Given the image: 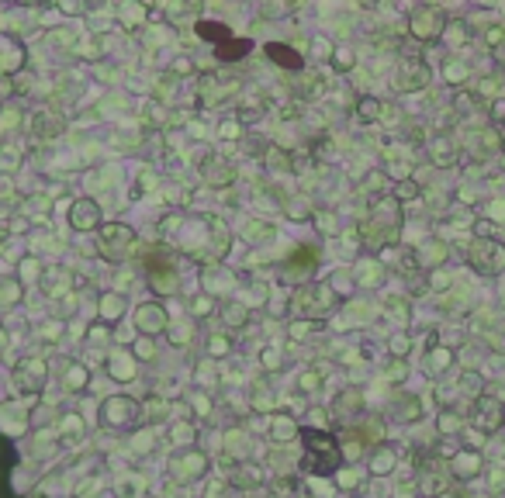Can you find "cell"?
Instances as JSON below:
<instances>
[{"label":"cell","mask_w":505,"mask_h":498,"mask_svg":"<svg viewBox=\"0 0 505 498\" xmlns=\"http://www.w3.org/2000/svg\"><path fill=\"white\" fill-rule=\"evenodd\" d=\"M294 308L305 315V322H315V318H325V315L336 308V288L329 284V281H312V284H305L301 291H294Z\"/></svg>","instance_id":"6da1fadb"},{"label":"cell","mask_w":505,"mask_h":498,"mask_svg":"<svg viewBox=\"0 0 505 498\" xmlns=\"http://www.w3.org/2000/svg\"><path fill=\"white\" fill-rule=\"evenodd\" d=\"M205 471H208V453L197 450V446H187V450L170 457V477L177 485H194V481L205 477Z\"/></svg>","instance_id":"7a4b0ae2"},{"label":"cell","mask_w":505,"mask_h":498,"mask_svg":"<svg viewBox=\"0 0 505 498\" xmlns=\"http://www.w3.org/2000/svg\"><path fill=\"white\" fill-rule=\"evenodd\" d=\"M139 416H142V405L125 398V394H111L101 405V426L104 429H129L139 422Z\"/></svg>","instance_id":"3957f363"},{"label":"cell","mask_w":505,"mask_h":498,"mask_svg":"<svg viewBox=\"0 0 505 498\" xmlns=\"http://www.w3.org/2000/svg\"><path fill=\"white\" fill-rule=\"evenodd\" d=\"M97 246H101V256L107 260H125L129 253H132L135 246V232L132 225H121V222H107V229H101V239H97Z\"/></svg>","instance_id":"277c9868"},{"label":"cell","mask_w":505,"mask_h":498,"mask_svg":"<svg viewBox=\"0 0 505 498\" xmlns=\"http://www.w3.org/2000/svg\"><path fill=\"white\" fill-rule=\"evenodd\" d=\"M315 443H308V453H305V464H308V471L315 474H329L340 467V450L332 446L329 436H322V433H312V429H305Z\"/></svg>","instance_id":"5b68a950"},{"label":"cell","mask_w":505,"mask_h":498,"mask_svg":"<svg viewBox=\"0 0 505 498\" xmlns=\"http://www.w3.org/2000/svg\"><path fill=\"white\" fill-rule=\"evenodd\" d=\"M236 90H239V80L236 77H215V73H205L201 83H197V101H201V107H212L215 101H218V104L229 101Z\"/></svg>","instance_id":"8992f818"},{"label":"cell","mask_w":505,"mask_h":498,"mask_svg":"<svg viewBox=\"0 0 505 498\" xmlns=\"http://www.w3.org/2000/svg\"><path fill=\"white\" fill-rule=\"evenodd\" d=\"M45 377H49V364L42 360V357H28V360H21L18 364V370H14V384H18V391L21 394H38L42 388H45Z\"/></svg>","instance_id":"52a82bcc"},{"label":"cell","mask_w":505,"mask_h":498,"mask_svg":"<svg viewBox=\"0 0 505 498\" xmlns=\"http://www.w3.org/2000/svg\"><path fill=\"white\" fill-rule=\"evenodd\" d=\"M197 173L205 177V184L208 187H229L232 180H236V170H232V163L222 156H215V153H208V156H201V166H197Z\"/></svg>","instance_id":"ba28073f"},{"label":"cell","mask_w":505,"mask_h":498,"mask_svg":"<svg viewBox=\"0 0 505 498\" xmlns=\"http://www.w3.org/2000/svg\"><path fill=\"white\" fill-rule=\"evenodd\" d=\"M166 322H170V318H166V308L156 305V301H146V305L135 308V329H139L142 336H149V340L166 329Z\"/></svg>","instance_id":"9c48e42d"},{"label":"cell","mask_w":505,"mask_h":498,"mask_svg":"<svg viewBox=\"0 0 505 498\" xmlns=\"http://www.w3.org/2000/svg\"><path fill=\"white\" fill-rule=\"evenodd\" d=\"M471 263H474V270H481V274H499L505 266V249L499 242H474Z\"/></svg>","instance_id":"30bf717a"},{"label":"cell","mask_w":505,"mask_h":498,"mask_svg":"<svg viewBox=\"0 0 505 498\" xmlns=\"http://www.w3.org/2000/svg\"><path fill=\"white\" fill-rule=\"evenodd\" d=\"M70 225H73L77 232H94V229L101 225V205H97L94 197L73 201V208H70Z\"/></svg>","instance_id":"8fae6325"},{"label":"cell","mask_w":505,"mask_h":498,"mask_svg":"<svg viewBox=\"0 0 505 498\" xmlns=\"http://www.w3.org/2000/svg\"><path fill=\"white\" fill-rule=\"evenodd\" d=\"M443 31V14L436 7H419L412 14V35L416 38H436Z\"/></svg>","instance_id":"7c38bea8"},{"label":"cell","mask_w":505,"mask_h":498,"mask_svg":"<svg viewBox=\"0 0 505 498\" xmlns=\"http://www.w3.org/2000/svg\"><path fill=\"white\" fill-rule=\"evenodd\" d=\"M423 83H429V70H425V63H412V59H405L398 66V73H395V87L398 90H419Z\"/></svg>","instance_id":"4fadbf2b"},{"label":"cell","mask_w":505,"mask_h":498,"mask_svg":"<svg viewBox=\"0 0 505 498\" xmlns=\"http://www.w3.org/2000/svg\"><path fill=\"white\" fill-rule=\"evenodd\" d=\"M201 288H205V294H208V298H215L218 291H222V294H229V291L236 288V277H232L229 270H222V266H205Z\"/></svg>","instance_id":"5bb4252c"},{"label":"cell","mask_w":505,"mask_h":498,"mask_svg":"<svg viewBox=\"0 0 505 498\" xmlns=\"http://www.w3.org/2000/svg\"><path fill=\"white\" fill-rule=\"evenodd\" d=\"M474 419L484 433H495L502 426V401L495 398H478V408H474Z\"/></svg>","instance_id":"9a60e30c"},{"label":"cell","mask_w":505,"mask_h":498,"mask_svg":"<svg viewBox=\"0 0 505 498\" xmlns=\"http://www.w3.org/2000/svg\"><path fill=\"white\" fill-rule=\"evenodd\" d=\"M87 384H90V374H87V367L83 364H66V370H63V391L77 394V391H87Z\"/></svg>","instance_id":"2e32d148"},{"label":"cell","mask_w":505,"mask_h":498,"mask_svg":"<svg viewBox=\"0 0 505 498\" xmlns=\"http://www.w3.org/2000/svg\"><path fill=\"white\" fill-rule=\"evenodd\" d=\"M42 284H45V294H49V298H59V294H66V291L73 288V277L55 266V270H45V274H42Z\"/></svg>","instance_id":"e0dca14e"},{"label":"cell","mask_w":505,"mask_h":498,"mask_svg":"<svg viewBox=\"0 0 505 498\" xmlns=\"http://www.w3.org/2000/svg\"><path fill=\"white\" fill-rule=\"evenodd\" d=\"M125 312H129L125 294H118V291H107V294H101V318H104V322H118Z\"/></svg>","instance_id":"ac0fdd59"},{"label":"cell","mask_w":505,"mask_h":498,"mask_svg":"<svg viewBox=\"0 0 505 498\" xmlns=\"http://www.w3.org/2000/svg\"><path fill=\"white\" fill-rule=\"evenodd\" d=\"M298 433H301V426H298L291 416H273V426H270V436H273V443H291Z\"/></svg>","instance_id":"d6986e66"},{"label":"cell","mask_w":505,"mask_h":498,"mask_svg":"<svg viewBox=\"0 0 505 498\" xmlns=\"http://www.w3.org/2000/svg\"><path fill=\"white\" fill-rule=\"evenodd\" d=\"M229 481H232L236 488H260V485H264V474H260V467H253V464H239L236 471L229 474Z\"/></svg>","instance_id":"ffe728a7"},{"label":"cell","mask_w":505,"mask_h":498,"mask_svg":"<svg viewBox=\"0 0 505 498\" xmlns=\"http://www.w3.org/2000/svg\"><path fill=\"white\" fill-rule=\"evenodd\" d=\"M107 370H111V377L114 381H132L135 377V360L129 353H114L111 360H107Z\"/></svg>","instance_id":"44dd1931"},{"label":"cell","mask_w":505,"mask_h":498,"mask_svg":"<svg viewBox=\"0 0 505 498\" xmlns=\"http://www.w3.org/2000/svg\"><path fill=\"white\" fill-rule=\"evenodd\" d=\"M59 131H63V118H59V114H49V111L35 114V135H38V139H53Z\"/></svg>","instance_id":"7402d4cb"},{"label":"cell","mask_w":505,"mask_h":498,"mask_svg":"<svg viewBox=\"0 0 505 498\" xmlns=\"http://www.w3.org/2000/svg\"><path fill=\"white\" fill-rule=\"evenodd\" d=\"M242 236L253 239V242H260V239H273V236H277V229H273V222H264V218H249V222L242 225Z\"/></svg>","instance_id":"603a6c76"},{"label":"cell","mask_w":505,"mask_h":498,"mask_svg":"<svg viewBox=\"0 0 505 498\" xmlns=\"http://www.w3.org/2000/svg\"><path fill=\"white\" fill-rule=\"evenodd\" d=\"M149 284L163 294H177L180 291V281H177V274L170 270V266H163V270H153V277H149Z\"/></svg>","instance_id":"cb8c5ba5"},{"label":"cell","mask_w":505,"mask_h":498,"mask_svg":"<svg viewBox=\"0 0 505 498\" xmlns=\"http://www.w3.org/2000/svg\"><path fill=\"white\" fill-rule=\"evenodd\" d=\"M360 408H364V398H360L357 388H346V391L336 398V412H340V416H346V412H353V416H357Z\"/></svg>","instance_id":"d4e9b609"},{"label":"cell","mask_w":505,"mask_h":498,"mask_svg":"<svg viewBox=\"0 0 505 498\" xmlns=\"http://www.w3.org/2000/svg\"><path fill=\"white\" fill-rule=\"evenodd\" d=\"M21 301V281H4L0 277V308H14Z\"/></svg>","instance_id":"484cf974"},{"label":"cell","mask_w":505,"mask_h":498,"mask_svg":"<svg viewBox=\"0 0 505 498\" xmlns=\"http://www.w3.org/2000/svg\"><path fill=\"white\" fill-rule=\"evenodd\" d=\"M225 450L236 453V457H246V453H249V436H246L242 429H229V433H225Z\"/></svg>","instance_id":"4316f807"},{"label":"cell","mask_w":505,"mask_h":498,"mask_svg":"<svg viewBox=\"0 0 505 498\" xmlns=\"http://www.w3.org/2000/svg\"><path fill=\"white\" fill-rule=\"evenodd\" d=\"M208 353H212V360H215V357H218V360H225V357L232 353V340H229L225 332L212 336V340H208Z\"/></svg>","instance_id":"83f0119b"},{"label":"cell","mask_w":505,"mask_h":498,"mask_svg":"<svg viewBox=\"0 0 505 498\" xmlns=\"http://www.w3.org/2000/svg\"><path fill=\"white\" fill-rule=\"evenodd\" d=\"M166 412H170V405L160 401V398H153V401H146V405H142V416H146L149 422H163L166 419Z\"/></svg>","instance_id":"f1b7e54d"},{"label":"cell","mask_w":505,"mask_h":498,"mask_svg":"<svg viewBox=\"0 0 505 498\" xmlns=\"http://www.w3.org/2000/svg\"><path fill=\"white\" fill-rule=\"evenodd\" d=\"M391 467H395V453H391V450H377V453H374V460H371V471L374 474H388Z\"/></svg>","instance_id":"f546056e"},{"label":"cell","mask_w":505,"mask_h":498,"mask_svg":"<svg viewBox=\"0 0 505 498\" xmlns=\"http://www.w3.org/2000/svg\"><path fill=\"white\" fill-rule=\"evenodd\" d=\"M59 440H77V436H83V422L77 419V416H66L63 419V429L55 433Z\"/></svg>","instance_id":"4dcf8cb0"},{"label":"cell","mask_w":505,"mask_h":498,"mask_svg":"<svg viewBox=\"0 0 505 498\" xmlns=\"http://www.w3.org/2000/svg\"><path fill=\"white\" fill-rule=\"evenodd\" d=\"M170 440L187 450V443H194V426H190V422H177V426L170 429Z\"/></svg>","instance_id":"1f68e13d"},{"label":"cell","mask_w":505,"mask_h":498,"mask_svg":"<svg viewBox=\"0 0 505 498\" xmlns=\"http://www.w3.org/2000/svg\"><path fill=\"white\" fill-rule=\"evenodd\" d=\"M222 318H225L229 325H242V322H246V305H236V301L222 305Z\"/></svg>","instance_id":"d6a6232c"},{"label":"cell","mask_w":505,"mask_h":498,"mask_svg":"<svg viewBox=\"0 0 505 498\" xmlns=\"http://www.w3.org/2000/svg\"><path fill=\"white\" fill-rule=\"evenodd\" d=\"M260 357H264V367L266 370H281V367H284V350H281V346H266Z\"/></svg>","instance_id":"836d02e7"},{"label":"cell","mask_w":505,"mask_h":498,"mask_svg":"<svg viewBox=\"0 0 505 498\" xmlns=\"http://www.w3.org/2000/svg\"><path fill=\"white\" fill-rule=\"evenodd\" d=\"M18 163H21V153H18V149H11V146H0V170H4V173L18 170Z\"/></svg>","instance_id":"e575fe53"},{"label":"cell","mask_w":505,"mask_h":498,"mask_svg":"<svg viewBox=\"0 0 505 498\" xmlns=\"http://www.w3.org/2000/svg\"><path fill=\"white\" fill-rule=\"evenodd\" d=\"M322 388V374L319 370H305L301 377H298V391H319Z\"/></svg>","instance_id":"d590c367"},{"label":"cell","mask_w":505,"mask_h":498,"mask_svg":"<svg viewBox=\"0 0 505 498\" xmlns=\"http://www.w3.org/2000/svg\"><path fill=\"white\" fill-rule=\"evenodd\" d=\"M242 135V125H239V118H225V121H218V139H239Z\"/></svg>","instance_id":"8d00e7d4"},{"label":"cell","mask_w":505,"mask_h":498,"mask_svg":"<svg viewBox=\"0 0 505 498\" xmlns=\"http://www.w3.org/2000/svg\"><path fill=\"white\" fill-rule=\"evenodd\" d=\"M453 467H457V474H460V477H471V474L478 471V457H474V453H460Z\"/></svg>","instance_id":"74e56055"},{"label":"cell","mask_w":505,"mask_h":498,"mask_svg":"<svg viewBox=\"0 0 505 498\" xmlns=\"http://www.w3.org/2000/svg\"><path fill=\"white\" fill-rule=\"evenodd\" d=\"M377 274H381V266H377V263H360V266H357V277H360V284H364V288L377 284Z\"/></svg>","instance_id":"f35d334b"},{"label":"cell","mask_w":505,"mask_h":498,"mask_svg":"<svg viewBox=\"0 0 505 498\" xmlns=\"http://www.w3.org/2000/svg\"><path fill=\"white\" fill-rule=\"evenodd\" d=\"M447 364H450V353H447V350L433 353V357H429V374H443V370H447Z\"/></svg>","instance_id":"ab89813d"},{"label":"cell","mask_w":505,"mask_h":498,"mask_svg":"<svg viewBox=\"0 0 505 498\" xmlns=\"http://www.w3.org/2000/svg\"><path fill=\"white\" fill-rule=\"evenodd\" d=\"M38 274H45V270H42V263L35 260V256H28V260H21V277H25V281H35Z\"/></svg>","instance_id":"60d3db41"},{"label":"cell","mask_w":505,"mask_h":498,"mask_svg":"<svg viewBox=\"0 0 505 498\" xmlns=\"http://www.w3.org/2000/svg\"><path fill=\"white\" fill-rule=\"evenodd\" d=\"M135 357H142V360H153V353H156V346H153V340L149 336H142V340L135 342V350H132Z\"/></svg>","instance_id":"b9f144b4"},{"label":"cell","mask_w":505,"mask_h":498,"mask_svg":"<svg viewBox=\"0 0 505 498\" xmlns=\"http://www.w3.org/2000/svg\"><path fill=\"white\" fill-rule=\"evenodd\" d=\"M360 118H367V121H371V118H377V111H381V101H374V97H364V101H360Z\"/></svg>","instance_id":"7bdbcfd3"},{"label":"cell","mask_w":505,"mask_h":498,"mask_svg":"<svg viewBox=\"0 0 505 498\" xmlns=\"http://www.w3.org/2000/svg\"><path fill=\"white\" fill-rule=\"evenodd\" d=\"M170 342H173V346L190 342V325H177V329H170Z\"/></svg>","instance_id":"ee69618b"},{"label":"cell","mask_w":505,"mask_h":498,"mask_svg":"<svg viewBox=\"0 0 505 498\" xmlns=\"http://www.w3.org/2000/svg\"><path fill=\"white\" fill-rule=\"evenodd\" d=\"M190 305H194V315H197V318H205V315L212 312V298H208V294H201V298H194Z\"/></svg>","instance_id":"f6af8a7d"},{"label":"cell","mask_w":505,"mask_h":498,"mask_svg":"<svg viewBox=\"0 0 505 498\" xmlns=\"http://www.w3.org/2000/svg\"><path fill=\"white\" fill-rule=\"evenodd\" d=\"M59 332H63V322H45L42 325V340H59Z\"/></svg>","instance_id":"bcb514c9"},{"label":"cell","mask_w":505,"mask_h":498,"mask_svg":"<svg viewBox=\"0 0 505 498\" xmlns=\"http://www.w3.org/2000/svg\"><path fill=\"white\" fill-rule=\"evenodd\" d=\"M312 325H315V322H291V340H305Z\"/></svg>","instance_id":"7dc6e473"},{"label":"cell","mask_w":505,"mask_h":498,"mask_svg":"<svg viewBox=\"0 0 505 498\" xmlns=\"http://www.w3.org/2000/svg\"><path fill=\"white\" fill-rule=\"evenodd\" d=\"M332 63H336L340 70H349V66H353V59H349V53H346V49H340V53H336V59H332Z\"/></svg>","instance_id":"c3c4849f"},{"label":"cell","mask_w":505,"mask_h":498,"mask_svg":"<svg viewBox=\"0 0 505 498\" xmlns=\"http://www.w3.org/2000/svg\"><path fill=\"white\" fill-rule=\"evenodd\" d=\"M391 350H395V353H405V350H408V340H405V336H398V340L391 342Z\"/></svg>","instance_id":"681fc988"},{"label":"cell","mask_w":505,"mask_h":498,"mask_svg":"<svg viewBox=\"0 0 505 498\" xmlns=\"http://www.w3.org/2000/svg\"><path fill=\"white\" fill-rule=\"evenodd\" d=\"M0 350H7V332L0 329Z\"/></svg>","instance_id":"f907efd6"}]
</instances>
